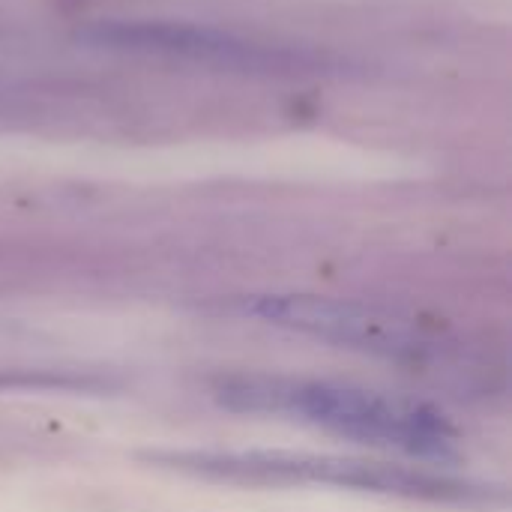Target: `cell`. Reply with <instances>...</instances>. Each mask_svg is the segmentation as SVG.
Wrapping results in <instances>:
<instances>
[{"mask_svg": "<svg viewBox=\"0 0 512 512\" xmlns=\"http://www.w3.org/2000/svg\"><path fill=\"white\" fill-rule=\"evenodd\" d=\"M213 399L234 414L300 420L348 441L399 450L426 462L459 456V432L441 411L357 384L237 372L213 384Z\"/></svg>", "mask_w": 512, "mask_h": 512, "instance_id": "6da1fadb", "label": "cell"}, {"mask_svg": "<svg viewBox=\"0 0 512 512\" xmlns=\"http://www.w3.org/2000/svg\"><path fill=\"white\" fill-rule=\"evenodd\" d=\"M243 312L264 324L393 363H426L435 351V339L420 327L348 300L315 294H258L243 303Z\"/></svg>", "mask_w": 512, "mask_h": 512, "instance_id": "277c9868", "label": "cell"}, {"mask_svg": "<svg viewBox=\"0 0 512 512\" xmlns=\"http://www.w3.org/2000/svg\"><path fill=\"white\" fill-rule=\"evenodd\" d=\"M150 468L174 471L195 480L231 486H333L348 492L492 507L504 492L468 477H453L429 468H411L381 459H354L333 453H291V450H150L138 456Z\"/></svg>", "mask_w": 512, "mask_h": 512, "instance_id": "7a4b0ae2", "label": "cell"}, {"mask_svg": "<svg viewBox=\"0 0 512 512\" xmlns=\"http://www.w3.org/2000/svg\"><path fill=\"white\" fill-rule=\"evenodd\" d=\"M81 36L99 48L153 54V57H171V60H189L219 69L261 72V75L315 72V66L321 63V57L312 51L267 45L231 30L189 24V21H99L87 27Z\"/></svg>", "mask_w": 512, "mask_h": 512, "instance_id": "3957f363", "label": "cell"}]
</instances>
